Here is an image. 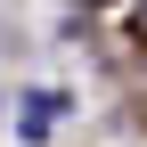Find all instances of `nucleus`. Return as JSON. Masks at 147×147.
Instances as JSON below:
<instances>
[{
	"instance_id": "obj_1",
	"label": "nucleus",
	"mask_w": 147,
	"mask_h": 147,
	"mask_svg": "<svg viewBox=\"0 0 147 147\" xmlns=\"http://www.w3.org/2000/svg\"><path fill=\"white\" fill-rule=\"evenodd\" d=\"M57 106H65L57 90H33V98H25V131H49V123H57Z\"/></svg>"
}]
</instances>
